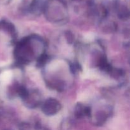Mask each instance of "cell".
<instances>
[{"label": "cell", "mask_w": 130, "mask_h": 130, "mask_svg": "<svg viewBox=\"0 0 130 130\" xmlns=\"http://www.w3.org/2000/svg\"><path fill=\"white\" fill-rule=\"evenodd\" d=\"M43 13L49 20L60 22L68 16L67 6L65 0H48Z\"/></svg>", "instance_id": "obj_1"}, {"label": "cell", "mask_w": 130, "mask_h": 130, "mask_svg": "<svg viewBox=\"0 0 130 130\" xmlns=\"http://www.w3.org/2000/svg\"><path fill=\"white\" fill-rule=\"evenodd\" d=\"M61 109L59 102L55 99L50 98L45 100L42 106L43 113L47 116H53L58 112Z\"/></svg>", "instance_id": "obj_2"}, {"label": "cell", "mask_w": 130, "mask_h": 130, "mask_svg": "<svg viewBox=\"0 0 130 130\" xmlns=\"http://www.w3.org/2000/svg\"><path fill=\"white\" fill-rule=\"evenodd\" d=\"M129 0H116L114 2V7L119 19L126 20L129 19Z\"/></svg>", "instance_id": "obj_3"}, {"label": "cell", "mask_w": 130, "mask_h": 130, "mask_svg": "<svg viewBox=\"0 0 130 130\" xmlns=\"http://www.w3.org/2000/svg\"><path fill=\"white\" fill-rule=\"evenodd\" d=\"M48 0H30L26 5V10L32 13H39L43 12L44 6Z\"/></svg>", "instance_id": "obj_4"}, {"label": "cell", "mask_w": 130, "mask_h": 130, "mask_svg": "<svg viewBox=\"0 0 130 130\" xmlns=\"http://www.w3.org/2000/svg\"><path fill=\"white\" fill-rule=\"evenodd\" d=\"M71 1H74V2H81L83 0H71Z\"/></svg>", "instance_id": "obj_5"}]
</instances>
